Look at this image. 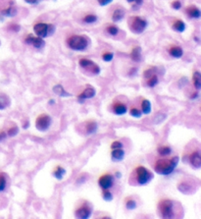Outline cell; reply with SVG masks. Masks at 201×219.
<instances>
[{
  "instance_id": "cell-1",
  "label": "cell",
  "mask_w": 201,
  "mask_h": 219,
  "mask_svg": "<svg viewBox=\"0 0 201 219\" xmlns=\"http://www.w3.org/2000/svg\"><path fill=\"white\" fill-rule=\"evenodd\" d=\"M179 164V157L174 156L171 159H158L154 164V171L163 176H168L174 172Z\"/></svg>"
},
{
  "instance_id": "cell-2",
  "label": "cell",
  "mask_w": 201,
  "mask_h": 219,
  "mask_svg": "<svg viewBox=\"0 0 201 219\" xmlns=\"http://www.w3.org/2000/svg\"><path fill=\"white\" fill-rule=\"evenodd\" d=\"M89 37L85 36H79L74 35L71 36L67 39V45L69 48L76 50V51H83L85 50L89 46Z\"/></svg>"
},
{
  "instance_id": "cell-3",
  "label": "cell",
  "mask_w": 201,
  "mask_h": 219,
  "mask_svg": "<svg viewBox=\"0 0 201 219\" xmlns=\"http://www.w3.org/2000/svg\"><path fill=\"white\" fill-rule=\"evenodd\" d=\"M135 174H136V180L140 186L147 185L148 183H150L154 178L153 173L149 169H147L144 166H137L135 169Z\"/></svg>"
},
{
  "instance_id": "cell-4",
  "label": "cell",
  "mask_w": 201,
  "mask_h": 219,
  "mask_svg": "<svg viewBox=\"0 0 201 219\" xmlns=\"http://www.w3.org/2000/svg\"><path fill=\"white\" fill-rule=\"evenodd\" d=\"M158 211L162 218H174V202L171 200H162L158 203Z\"/></svg>"
},
{
  "instance_id": "cell-5",
  "label": "cell",
  "mask_w": 201,
  "mask_h": 219,
  "mask_svg": "<svg viewBox=\"0 0 201 219\" xmlns=\"http://www.w3.org/2000/svg\"><path fill=\"white\" fill-rule=\"evenodd\" d=\"M128 26L133 33H142L147 27V22L142 18L131 17L128 20Z\"/></svg>"
},
{
  "instance_id": "cell-6",
  "label": "cell",
  "mask_w": 201,
  "mask_h": 219,
  "mask_svg": "<svg viewBox=\"0 0 201 219\" xmlns=\"http://www.w3.org/2000/svg\"><path fill=\"white\" fill-rule=\"evenodd\" d=\"M51 122H52V119L50 117V115L46 113H42L36 117V128L40 132H46L50 128Z\"/></svg>"
},
{
  "instance_id": "cell-7",
  "label": "cell",
  "mask_w": 201,
  "mask_h": 219,
  "mask_svg": "<svg viewBox=\"0 0 201 219\" xmlns=\"http://www.w3.org/2000/svg\"><path fill=\"white\" fill-rule=\"evenodd\" d=\"M79 64L83 69H85V70L91 72L93 75H98L100 73V67L89 59L82 58L79 61Z\"/></svg>"
},
{
  "instance_id": "cell-8",
  "label": "cell",
  "mask_w": 201,
  "mask_h": 219,
  "mask_svg": "<svg viewBox=\"0 0 201 219\" xmlns=\"http://www.w3.org/2000/svg\"><path fill=\"white\" fill-rule=\"evenodd\" d=\"M51 29H53V27L45 23H37L33 26V31L36 33V36L41 38L47 37L49 35V32H50Z\"/></svg>"
},
{
  "instance_id": "cell-9",
  "label": "cell",
  "mask_w": 201,
  "mask_h": 219,
  "mask_svg": "<svg viewBox=\"0 0 201 219\" xmlns=\"http://www.w3.org/2000/svg\"><path fill=\"white\" fill-rule=\"evenodd\" d=\"M91 214H92V207L90 205V203L88 202L80 205L75 212V216L79 219H88L90 217Z\"/></svg>"
},
{
  "instance_id": "cell-10",
  "label": "cell",
  "mask_w": 201,
  "mask_h": 219,
  "mask_svg": "<svg viewBox=\"0 0 201 219\" xmlns=\"http://www.w3.org/2000/svg\"><path fill=\"white\" fill-rule=\"evenodd\" d=\"M115 177L112 174H104L98 179V185L102 190H109L113 187Z\"/></svg>"
},
{
  "instance_id": "cell-11",
  "label": "cell",
  "mask_w": 201,
  "mask_h": 219,
  "mask_svg": "<svg viewBox=\"0 0 201 219\" xmlns=\"http://www.w3.org/2000/svg\"><path fill=\"white\" fill-rule=\"evenodd\" d=\"M25 42L26 44L32 45L33 47H36V48H42V47H44V45H45L44 40L41 37H33L32 35H29L28 37H26L25 39Z\"/></svg>"
},
{
  "instance_id": "cell-12",
  "label": "cell",
  "mask_w": 201,
  "mask_h": 219,
  "mask_svg": "<svg viewBox=\"0 0 201 219\" xmlns=\"http://www.w3.org/2000/svg\"><path fill=\"white\" fill-rule=\"evenodd\" d=\"M96 94V91L95 88L91 87V86H88L85 87V90L84 92H80L79 95H78V98L80 102H83L84 99H89V98H92L94 97Z\"/></svg>"
},
{
  "instance_id": "cell-13",
  "label": "cell",
  "mask_w": 201,
  "mask_h": 219,
  "mask_svg": "<svg viewBox=\"0 0 201 219\" xmlns=\"http://www.w3.org/2000/svg\"><path fill=\"white\" fill-rule=\"evenodd\" d=\"M189 162L191 166L195 169H199L201 167V155L199 150H195L190 153L189 155Z\"/></svg>"
},
{
  "instance_id": "cell-14",
  "label": "cell",
  "mask_w": 201,
  "mask_h": 219,
  "mask_svg": "<svg viewBox=\"0 0 201 219\" xmlns=\"http://www.w3.org/2000/svg\"><path fill=\"white\" fill-rule=\"evenodd\" d=\"M112 110H113V113L116 115H124L128 112V107H127L125 103L116 101L112 104Z\"/></svg>"
},
{
  "instance_id": "cell-15",
  "label": "cell",
  "mask_w": 201,
  "mask_h": 219,
  "mask_svg": "<svg viewBox=\"0 0 201 219\" xmlns=\"http://www.w3.org/2000/svg\"><path fill=\"white\" fill-rule=\"evenodd\" d=\"M125 157V150L122 148H116L111 150V159L115 162L122 161Z\"/></svg>"
},
{
  "instance_id": "cell-16",
  "label": "cell",
  "mask_w": 201,
  "mask_h": 219,
  "mask_svg": "<svg viewBox=\"0 0 201 219\" xmlns=\"http://www.w3.org/2000/svg\"><path fill=\"white\" fill-rule=\"evenodd\" d=\"M98 125L95 121H88L85 123V132L88 135H93L97 132Z\"/></svg>"
},
{
  "instance_id": "cell-17",
  "label": "cell",
  "mask_w": 201,
  "mask_h": 219,
  "mask_svg": "<svg viewBox=\"0 0 201 219\" xmlns=\"http://www.w3.org/2000/svg\"><path fill=\"white\" fill-rule=\"evenodd\" d=\"M186 14L189 15V17L193 18V19H199L201 16L200 10L196 6H189V7L186 8Z\"/></svg>"
},
{
  "instance_id": "cell-18",
  "label": "cell",
  "mask_w": 201,
  "mask_h": 219,
  "mask_svg": "<svg viewBox=\"0 0 201 219\" xmlns=\"http://www.w3.org/2000/svg\"><path fill=\"white\" fill-rule=\"evenodd\" d=\"M169 54L174 58H182L184 55V50L179 46H172L169 49Z\"/></svg>"
},
{
  "instance_id": "cell-19",
  "label": "cell",
  "mask_w": 201,
  "mask_h": 219,
  "mask_svg": "<svg viewBox=\"0 0 201 219\" xmlns=\"http://www.w3.org/2000/svg\"><path fill=\"white\" fill-rule=\"evenodd\" d=\"M53 92H54L55 94L59 95V97H71L72 95L68 92H66L65 88L61 85H56V86L53 87Z\"/></svg>"
},
{
  "instance_id": "cell-20",
  "label": "cell",
  "mask_w": 201,
  "mask_h": 219,
  "mask_svg": "<svg viewBox=\"0 0 201 219\" xmlns=\"http://www.w3.org/2000/svg\"><path fill=\"white\" fill-rule=\"evenodd\" d=\"M66 174V169L62 166L58 165L54 170H53V176H54L58 181H61Z\"/></svg>"
},
{
  "instance_id": "cell-21",
  "label": "cell",
  "mask_w": 201,
  "mask_h": 219,
  "mask_svg": "<svg viewBox=\"0 0 201 219\" xmlns=\"http://www.w3.org/2000/svg\"><path fill=\"white\" fill-rule=\"evenodd\" d=\"M140 110H141L142 114H145V115L150 114L152 110L151 102L148 99H143L141 101V109H140Z\"/></svg>"
},
{
  "instance_id": "cell-22",
  "label": "cell",
  "mask_w": 201,
  "mask_h": 219,
  "mask_svg": "<svg viewBox=\"0 0 201 219\" xmlns=\"http://www.w3.org/2000/svg\"><path fill=\"white\" fill-rule=\"evenodd\" d=\"M131 58L136 61V62H138L141 59V48L139 46H136L131 52Z\"/></svg>"
},
{
  "instance_id": "cell-23",
  "label": "cell",
  "mask_w": 201,
  "mask_h": 219,
  "mask_svg": "<svg viewBox=\"0 0 201 219\" xmlns=\"http://www.w3.org/2000/svg\"><path fill=\"white\" fill-rule=\"evenodd\" d=\"M17 13V9L13 5H10L9 7L5 8L1 11V15L4 17H14Z\"/></svg>"
},
{
  "instance_id": "cell-24",
  "label": "cell",
  "mask_w": 201,
  "mask_h": 219,
  "mask_svg": "<svg viewBox=\"0 0 201 219\" xmlns=\"http://www.w3.org/2000/svg\"><path fill=\"white\" fill-rule=\"evenodd\" d=\"M192 82H193L194 87H195L197 91H199L201 87V74L198 71H195L193 73Z\"/></svg>"
},
{
  "instance_id": "cell-25",
  "label": "cell",
  "mask_w": 201,
  "mask_h": 219,
  "mask_svg": "<svg viewBox=\"0 0 201 219\" xmlns=\"http://www.w3.org/2000/svg\"><path fill=\"white\" fill-rule=\"evenodd\" d=\"M125 16V11L122 9H117L113 12V15H112V20L113 22H120Z\"/></svg>"
},
{
  "instance_id": "cell-26",
  "label": "cell",
  "mask_w": 201,
  "mask_h": 219,
  "mask_svg": "<svg viewBox=\"0 0 201 219\" xmlns=\"http://www.w3.org/2000/svg\"><path fill=\"white\" fill-rule=\"evenodd\" d=\"M159 83V79L156 74H153L152 76H150L149 78L146 79V85L149 87H156Z\"/></svg>"
},
{
  "instance_id": "cell-27",
  "label": "cell",
  "mask_w": 201,
  "mask_h": 219,
  "mask_svg": "<svg viewBox=\"0 0 201 219\" xmlns=\"http://www.w3.org/2000/svg\"><path fill=\"white\" fill-rule=\"evenodd\" d=\"M173 30H175L178 32H183L185 30V24L182 20H178L173 24Z\"/></svg>"
},
{
  "instance_id": "cell-28",
  "label": "cell",
  "mask_w": 201,
  "mask_h": 219,
  "mask_svg": "<svg viewBox=\"0 0 201 219\" xmlns=\"http://www.w3.org/2000/svg\"><path fill=\"white\" fill-rule=\"evenodd\" d=\"M158 153L161 156H168L172 152V148L168 146H163V147H158Z\"/></svg>"
},
{
  "instance_id": "cell-29",
  "label": "cell",
  "mask_w": 201,
  "mask_h": 219,
  "mask_svg": "<svg viewBox=\"0 0 201 219\" xmlns=\"http://www.w3.org/2000/svg\"><path fill=\"white\" fill-rule=\"evenodd\" d=\"M130 114H131L132 117L136 118V119L141 118V116H142V112H141V110H140V109H138V108H136V107H132V108H131Z\"/></svg>"
},
{
  "instance_id": "cell-30",
  "label": "cell",
  "mask_w": 201,
  "mask_h": 219,
  "mask_svg": "<svg viewBox=\"0 0 201 219\" xmlns=\"http://www.w3.org/2000/svg\"><path fill=\"white\" fill-rule=\"evenodd\" d=\"M126 207L128 208L129 210H133L136 209L137 207V203L135 200H132V198H129L128 201L126 202Z\"/></svg>"
},
{
  "instance_id": "cell-31",
  "label": "cell",
  "mask_w": 201,
  "mask_h": 219,
  "mask_svg": "<svg viewBox=\"0 0 201 219\" xmlns=\"http://www.w3.org/2000/svg\"><path fill=\"white\" fill-rule=\"evenodd\" d=\"M6 185H7V180L3 173H0V193L6 189Z\"/></svg>"
},
{
  "instance_id": "cell-32",
  "label": "cell",
  "mask_w": 201,
  "mask_h": 219,
  "mask_svg": "<svg viewBox=\"0 0 201 219\" xmlns=\"http://www.w3.org/2000/svg\"><path fill=\"white\" fill-rule=\"evenodd\" d=\"M83 21L86 24H93V23H95L97 21V17L95 15H86L84 19H83Z\"/></svg>"
},
{
  "instance_id": "cell-33",
  "label": "cell",
  "mask_w": 201,
  "mask_h": 219,
  "mask_svg": "<svg viewBox=\"0 0 201 219\" xmlns=\"http://www.w3.org/2000/svg\"><path fill=\"white\" fill-rule=\"evenodd\" d=\"M102 197L106 202H111L113 200V194L109 190H102Z\"/></svg>"
},
{
  "instance_id": "cell-34",
  "label": "cell",
  "mask_w": 201,
  "mask_h": 219,
  "mask_svg": "<svg viewBox=\"0 0 201 219\" xmlns=\"http://www.w3.org/2000/svg\"><path fill=\"white\" fill-rule=\"evenodd\" d=\"M106 32L111 36H117L119 32V29L116 26H109L108 28L106 29Z\"/></svg>"
},
{
  "instance_id": "cell-35",
  "label": "cell",
  "mask_w": 201,
  "mask_h": 219,
  "mask_svg": "<svg viewBox=\"0 0 201 219\" xmlns=\"http://www.w3.org/2000/svg\"><path fill=\"white\" fill-rule=\"evenodd\" d=\"M19 134V128L17 126H13L7 131V136L9 137H15Z\"/></svg>"
},
{
  "instance_id": "cell-36",
  "label": "cell",
  "mask_w": 201,
  "mask_h": 219,
  "mask_svg": "<svg viewBox=\"0 0 201 219\" xmlns=\"http://www.w3.org/2000/svg\"><path fill=\"white\" fill-rule=\"evenodd\" d=\"M114 58V53L112 52H105L102 54V59L105 62H110L112 61V59Z\"/></svg>"
},
{
  "instance_id": "cell-37",
  "label": "cell",
  "mask_w": 201,
  "mask_h": 219,
  "mask_svg": "<svg viewBox=\"0 0 201 219\" xmlns=\"http://www.w3.org/2000/svg\"><path fill=\"white\" fill-rule=\"evenodd\" d=\"M155 68H150V69H148V70H145V72H144V74H143V76H144V78L145 79H147V78H149L150 76H152L153 74H156L155 73Z\"/></svg>"
},
{
  "instance_id": "cell-38",
  "label": "cell",
  "mask_w": 201,
  "mask_h": 219,
  "mask_svg": "<svg viewBox=\"0 0 201 219\" xmlns=\"http://www.w3.org/2000/svg\"><path fill=\"white\" fill-rule=\"evenodd\" d=\"M123 143L120 141H115L111 143V149H116V148H122Z\"/></svg>"
},
{
  "instance_id": "cell-39",
  "label": "cell",
  "mask_w": 201,
  "mask_h": 219,
  "mask_svg": "<svg viewBox=\"0 0 201 219\" xmlns=\"http://www.w3.org/2000/svg\"><path fill=\"white\" fill-rule=\"evenodd\" d=\"M172 7L175 10H179L182 8V3H180V1H179V0H176V1L172 2Z\"/></svg>"
},
{
  "instance_id": "cell-40",
  "label": "cell",
  "mask_w": 201,
  "mask_h": 219,
  "mask_svg": "<svg viewBox=\"0 0 201 219\" xmlns=\"http://www.w3.org/2000/svg\"><path fill=\"white\" fill-rule=\"evenodd\" d=\"M5 97H0V110H3L6 107H7V104L5 103Z\"/></svg>"
},
{
  "instance_id": "cell-41",
  "label": "cell",
  "mask_w": 201,
  "mask_h": 219,
  "mask_svg": "<svg viewBox=\"0 0 201 219\" xmlns=\"http://www.w3.org/2000/svg\"><path fill=\"white\" fill-rule=\"evenodd\" d=\"M9 30H12L13 32H19L20 31V26L17 25V24H13L9 27Z\"/></svg>"
},
{
  "instance_id": "cell-42",
  "label": "cell",
  "mask_w": 201,
  "mask_h": 219,
  "mask_svg": "<svg viewBox=\"0 0 201 219\" xmlns=\"http://www.w3.org/2000/svg\"><path fill=\"white\" fill-rule=\"evenodd\" d=\"M113 1V0H99V4L101 5V6H106V5H108L110 4L111 2Z\"/></svg>"
},
{
  "instance_id": "cell-43",
  "label": "cell",
  "mask_w": 201,
  "mask_h": 219,
  "mask_svg": "<svg viewBox=\"0 0 201 219\" xmlns=\"http://www.w3.org/2000/svg\"><path fill=\"white\" fill-rule=\"evenodd\" d=\"M6 138H7V133L6 132H0V142H3Z\"/></svg>"
},
{
  "instance_id": "cell-44",
  "label": "cell",
  "mask_w": 201,
  "mask_h": 219,
  "mask_svg": "<svg viewBox=\"0 0 201 219\" xmlns=\"http://www.w3.org/2000/svg\"><path fill=\"white\" fill-rule=\"evenodd\" d=\"M25 1L29 4H36V2H38V0H25Z\"/></svg>"
},
{
  "instance_id": "cell-45",
  "label": "cell",
  "mask_w": 201,
  "mask_h": 219,
  "mask_svg": "<svg viewBox=\"0 0 201 219\" xmlns=\"http://www.w3.org/2000/svg\"><path fill=\"white\" fill-rule=\"evenodd\" d=\"M194 95H191L190 97V98L191 99H195V98H197L198 97H199V94H198V92H195V93H193Z\"/></svg>"
},
{
  "instance_id": "cell-46",
  "label": "cell",
  "mask_w": 201,
  "mask_h": 219,
  "mask_svg": "<svg viewBox=\"0 0 201 219\" xmlns=\"http://www.w3.org/2000/svg\"><path fill=\"white\" fill-rule=\"evenodd\" d=\"M30 127V122L29 121H26L25 124H24V126H23V128L24 129H26V128H29Z\"/></svg>"
},
{
  "instance_id": "cell-47",
  "label": "cell",
  "mask_w": 201,
  "mask_h": 219,
  "mask_svg": "<svg viewBox=\"0 0 201 219\" xmlns=\"http://www.w3.org/2000/svg\"><path fill=\"white\" fill-rule=\"evenodd\" d=\"M127 1H128V2H135L136 0H127Z\"/></svg>"
},
{
  "instance_id": "cell-48",
  "label": "cell",
  "mask_w": 201,
  "mask_h": 219,
  "mask_svg": "<svg viewBox=\"0 0 201 219\" xmlns=\"http://www.w3.org/2000/svg\"><path fill=\"white\" fill-rule=\"evenodd\" d=\"M117 177H118V178H120V177H121V174H120V172H117Z\"/></svg>"
},
{
  "instance_id": "cell-49",
  "label": "cell",
  "mask_w": 201,
  "mask_h": 219,
  "mask_svg": "<svg viewBox=\"0 0 201 219\" xmlns=\"http://www.w3.org/2000/svg\"><path fill=\"white\" fill-rule=\"evenodd\" d=\"M0 44H1V42H0Z\"/></svg>"
},
{
  "instance_id": "cell-50",
  "label": "cell",
  "mask_w": 201,
  "mask_h": 219,
  "mask_svg": "<svg viewBox=\"0 0 201 219\" xmlns=\"http://www.w3.org/2000/svg\"><path fill=\"white\" fill-rule=\"evenodd\" d=\"M98 1H99V0H98Z\"/></svg>"
}]
</instances>
